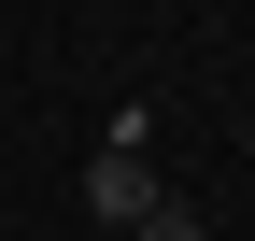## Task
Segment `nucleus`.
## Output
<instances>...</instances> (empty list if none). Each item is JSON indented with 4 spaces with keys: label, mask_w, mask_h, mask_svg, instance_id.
<instances>
[{
    "label": "nucleus",
    "mask_w": 255,
    "mask_h": 241,
    "mask_svg": "<svg viewBox=\"0 0 255 241\" xmlns=\"http://www.w3.org/2000/svg\"><path fill=\"white\" fill-rule=\"evenodd\" d=\"M85 213H100V227H142V213H156V170L128 156V142H100V156H85Z\"/></svg>",
    "instance_id": "obj_1"
},
{
    "label": "nucleus",
    "mask_w": 255,
    "mask_h": 241,
    "mask_svg": "<svg viewBox=\"0 0 255 241\" xmlns=\"http://www.w3.org/2000/svg\"><path fill=\"white\" fill-rule=\"evenodd\" d=\"M142 241H213V227L184 213V199H156V213H142Z\"/></svg>",
    "instance_id": "obj_2"
}]
</instances>
